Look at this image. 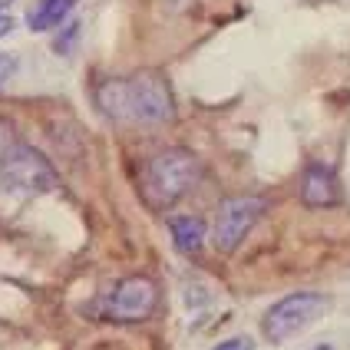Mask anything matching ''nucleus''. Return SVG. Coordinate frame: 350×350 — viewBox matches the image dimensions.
<instances>
[{
  "instance_id": "1",
  "label": "nucleus",
  "mask_w": 350,
  "mask_h": 350,
  "mask_svg": "<svg viewBox=\"0 0 350 350\" xmlns=\"http://www.w3.org/2000/svg\"><path fill=\"white\" fill-rule=\"evenodd\" d=\"M96 106L119 126H165L175 116L169 83L149 70L106 79L96 90Z\"/></svg>"
},
{
  "instance_id": "2",
  "label": "nucleus",
  "mask_w": 350,
  "mask_h": 350,
  "mask_svg": "<svg viewBox=\"0 0 350 350\" xmlns=\"http://www.w3.org/2000/svg\"><path fill=\"white\" fill-rule=\"evenodd\" d=\"M202 175H205V165H202V159L195 156L192 149H182V146L162 149L139 169V182H136L139 198L149 208L165 212L178 198H185L192 192L195 185L202 182Z\"/></svg>"
},
{
  "instance_id": "3",
  "label": "nucleus",
  "mask_w": 350,
  "mask_h": 350,
  "mask_svg": "<svg viewBox=\"0 0 350 350\" xmlns=\"http://www.w3.org/2000/svg\"><path fill=\"white\" fill-rule=\"evenodd\" d=\"M59 185V175L53 162L33 146L17 142L7 156L0 159V195L30 198V195L50 192Z\"/></svg>"
},
{
  "instance_id": "4",
  "label": "nucleus",
  "mask_w": 350,
  "mask_h": 350,
  "mask_svg": "<svg viewBox=\"0 0 350 350\" xmlns=\"http://www.w3.org/2000/svg\"><path fill=\"white\" fill-rule=\"evenodd\" d=\"M159 308V284L146 274L136 278H122L116 281L106 297H103V308L99 314L106 321H116V324H139V321H149Z\"/></svg>"
},
{
  "instance_id": "5",
  "label": "nucleus",
  "mask_w": 350,
  "mask_h": 350,
  "mask_svg": "<svg viewBox=\"0 0 350 350\" xmlns=\"http://www.w3.org/2000/svg\"><path fill=\"white\" fill-rule=\"evenodd\" d=\"M327 311V297L321 291H294L288 297H281L274 308L265 314V337L268 340H288L294 334H301L304 327H311L321 314Z\"/></svg>"
},
{
  "instance_id": "6",
  "label": "nucleus",
  "mask_w": 350,
  "mask_h": 350,
  "mask_svg": "<svg viewBox=\"0 0 350 350\" xmlns=\"http://www.w3.org/2000/svg\"><path fill=\"white\" fill-rule=\"evenodd\" d=\"M265 212H268V202L258 198V195L225 198L218 205V215H215V232H212L215 248L221 254H234Z\"/></svg>"
},
{
  "instance_id": "7",
  "label": "nucleus",
  "mask_w": 350,
  "mask_h": 350,
  "mask_svg": "<svg viewBox=\"0 0 350 350\" xmlns=\"http://www.w3.org/2000/svg\"><path fill=\"white\" fill-rule=\"evenodd\" d=\"M301 202L308 208H334L340 205V185H337V175L331 165L324 162H314L304 169L301 175Z\"/></svg>"
},
{
  "instance_id": "8",
  "label": "nucleus",
  "mask_w": 350,
  "mask_h": 350,
  "mask_svg": "<svg viewBox=\"0 0 350 350\" xmlns=\"http://www.w3.org/2000/svg\"><path fill=\"white\" fill-rule=\"evenodd\" d=\"M79 0H40L37 7L30 10V30H37V33H43V30H50V27H59L63 20L73 14V7H77Z\"/></svg>"
},
{
  "instance_id": "9",
  "label": "nucleus",
  "mask_w": 350,
  "mask_h": 350,
  "mask_svg": "<svg viewBox=\"0 0 350 350\" xmlns=\"http://www.w3.org/2000/svg\"><path fill=\"white\" fill-rule=\"evenodd\" d=\"M169 232H172V241L178 252L195 254L202 248V241H205V221L195 218V215H182V218H172Z\"/></svg>"
},
{
  "instance_id": "10",
  "label": "nucleus",
  "mask_w": 350,
  "mask_h": 350,
  "mask_svg": "<svg viewBox=\"0 0 350 350\" xmlns=\"http://www.w3.org/2000/svg\"><path fill=\"white\" fill-rule=\"evenodd\" d=\"M77 37H79V23H70V27H66V30H63V33L57 37L53 50H57L59 57H66V53L73 50V40H77Z\"/></svg>"
},
{
  "instance_id": "11",
  "label": "nucleus",
  "mask_w": 350,
  "mask_h": 350,
  "mask_svg": "<svg viewBox=\"0 0 350 350\" xmlns=\"http://www.w3.org/2000/svg\"><path fill=\"white\" fill-rule=\"evenodd\" d=\"M17 73V57L14 53H0V90L7 86V79Z\"/></svg>"
},
{
  "instance_id": "12",
  "label": "nucleus",
  "mask_w": 350,
  "mask_h": 350,
  "mask_svg": "<svg viewBox=\"0 0 350 350\" xmlns=\"http://www.w3.org/2000/svg\"><path fill=\"white\" fill-rule=\"evenodd\" d=\"M14 146H17V142H14V126L0 122V159L7 156V152H10Z\"/></svg>"
},
{
  "instance_id": "13",
  "label": "nucleus",
  "mask_w": 350,
  "mask_h": 350,
  "mask_svg": "<svg viewBox=\"0 0 350 350\" xmlns=\"http://www.w3.org/2000/svg\"><path fill=\"white\" fill-rule=\"evenodd\" d=\"M215 350H252V340H248V337H234V340H225V344H218Z\"/></svg>"
},
{
  "instance_id": "14",
  "label": "nucleus",
  "mask_w": 350,
  "mask_h": 350,
  "mask_svg": "<svg viewBox=\"0 0 350 350\" xmlns=\"http://www.w3.org/2000/svg\"><path fill=\"white\" fill-rule=\"evenodd\" d=\"M14 30V17H7V14H0V37H7Z\"/></svg>"
},
{
  "instance_id": "15",
  "label": "nucleus",
  "mask_w": 350,
  "mask_h": 350,
  "mask_svg": "<svg viewBox=\"0 0 350 350\" xmlns=\"http://www.w3.org/2000/svg\"><path fill=\"white\" fill-rule=\"evenodd\" d=\"M7 3H14V0H0V10H3V7H7Z\"/></svg>"
}]
</instances>
